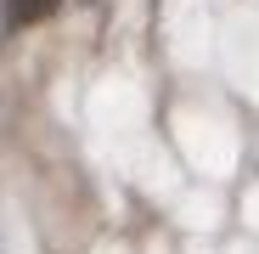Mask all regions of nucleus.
Here are the masks:
<instances>
[{
  "instance_id": "nucleus-1",
  "label": "nucleus",
  "mask_w": 259,
  "mask_h": 254,
  "mask_svg": "<svg viewBox=\"0 0 259 254\" xmlns=\"http://www.w3.org/2000/svg\"><path fill=\"white\" fill-rule=\"evenodd\" d=\"M57 6H62V0H6V17H12L17 28H28V23H46Z\"/></svg>"
}]
</instances>
